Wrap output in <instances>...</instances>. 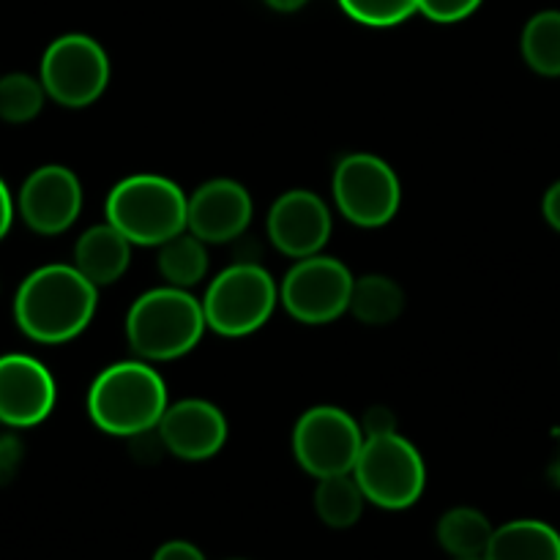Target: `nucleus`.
<instances>
[{"label": "nucleus", "mask_w": 560, "mask_h": 560, "mask_svg": "<svg viewBox=\"0 0 560 560\" xmlns=\"http://www.w3.org/2000/svg\"><path fill=\"white\" fill-rule=\"evenodd\" d=\"M98 288L74 266L52 262L22 279L14 295V320L38 345H63L80 337L96 315Z\"/></svg>", "instance_id": "nucleus-1"}, {"label": "nucleus", "mask_w": 560, "mask_h": 560, "mask_svg": "<svg viewBox=\"0 0 560 560\" xmlns=\"http://www.w3.org/2000/svg\"><path fill=\"white\" fill-rule=\"evenodd\" d=\"M167 386L151 361H118L98 372L88 392V416L102 432L135 438L156 430L167 410Z\"/></svg>", "instance_id": "nucleus-2"}, {"label": "nucleus", "mask_w": 560, "mask_h": 560, "mask_svg": "<svg viewBox=\"0 0 560 560\" xmlns=\"http://www.w3.org/2000/svg\"><path fill=\"white\" fill-rule=\"evenodd\" d=\"M206 328L202 301L173 284L142 293L126 315V339L142 361L180 359L197 348Z\"/></svg>", "instance_id": "nucleus-3"}, {"label": "nucleus", "mask_w": 560, "mask_h": 560, "mask_svg": "<svg viewBox=\"0 0 560 560\" xmlns=\"http://www.w3.org/2000/svg\"><path fill=\"white\" fill-rule=\"evenodd\" d=\"M189 197L164 175H129L107 195V222L118 228L131 244L162 246L186 230Z\"/></svg>", "instance_id": "nucleus-4"}, {"label": "nucleus", "mask_w": 560, "mask_h": 560, "mask_svg": "<svg viewBox=\"0 0 560 560\" xmlns=\"http://www.w3.org/2000/svg\"><path fill=\"white\" fill-rule=\"evenodd\" d=\"M279 304V288L257 262H235L217 273L202 299V312L219 337H249L271 320Z\"/></svg>", "instance_id": "nucleus-5"}, {"label": "nucleus", "mask_w": 560, "mask_h": 560, "mask_svg": "<svg viewBox=\"0 0 560 560\" xmlns=\"http://www.w3.org/2000/svg\"><path fill=\"white\" fill-rule=\"evenodd\" d=\"M366 501L386 512H402L421 498L427 487V465L419 448L399 432L364 438L353 468Z\"/></svg>", "instance_id": "nucleus-6"}, {"label": "nucleus", "mask_w": 560, "mask_h": 560, "mask_svg": "<svg viewBox=\"0 0 560 560\" xmlns=\"http://www.w3.org/2000/svg\"><path fill=\"white\" fill-rule=\"evenodd\" d=\"M38 80L55 104L82 109L107 91L109 58L96 38L85 33H66L44 49Z\"/></svg>", "instance_id": "nucleus-7"}, {"label": "nucleus", "mask_w": 560, "mask_h": 560, "mask_svg": "<svg viewBox=\"0 0 560 560\" xmlns=\"http://www.w3.org/2000/svg\"><path fill=\"white\" fill-rule=\"evenodd\" d=\"M334 202L355 228H383L402 202V186L392 164L372 153H348L334 170Z\"/></svg>", "instance_id": "nucleus-8"}, {"label": "nucleus", "mask_w": 560, "mask_h": 560, "mask_svg": "<svg viewBox=\"0 0 560 560\" xmlns=\"http://www.w3.org/2000/svg\"><path fill=\"white\" fill-rule=\"evenodd\" d=\"M353 273L337 257L312 255L295 260L284 273L279 301L293 320L304 326H326L350 312Z\"/></svg>", "instance_id": "nucleus-9"}, {"label": "nucleus", "mask_w": 560, "mask_h": 560, "mask_svg": "<svg viewBox=\"0 0 560 560\" xmlns=\"http://www.w3.org/2000/svg\"><path fill=\"white\" fill-rule=\"evenodd\" d=\"M361 446V424L342 408L317 405L295 421L293 457L315 479L353 474Z\"/></svg>", "instance_id": "nucleus-10"}, {"label": "nucleus", "mask_w": 560, "mask_h": 560, "mask_svg": "<svg viewBox=\"0 0 560 560\" xmlns=\"http://www.w3.org/2000/svg\"><path fill=\"white\" fill-rule=\"evenodd\" d=\"M20 217L33 233L60 235L77 222L82 211V184L74 170L63 164H44L33 170L16 197Z\"/></svg>", "instance_id": "nucleus-11"}, {"label": "nucleus", "mask_w": 560, "mask_h": 560, "mask_svg": "<svg viewBox=\"0 0 560 560\" xmlns=\"http://www.w3.org/2000/svg\"><path fill=\"white\" fill-rule=\"evenodd\" d=\"M58 388L47 366L25 353L0 355V424L36 427L52 413Z\"/></svg>", "instance_id": "nucleus-12"}, {"label": "nucleus", "mask_w": 560, "mask_h": 560, "mask_svg": "<svg viewBox=\"0 0 560 560\" xmlns=\"http://www.w3.org/2000/svg\"><path fill=\"white\" fill-rule=\"evenodd\" d=\"M268 238L293 260L320 255L331 238V211L310 189H290L268 211Z\"/></svg>", "instance_id": "nucleus-13"}, {"label": "nucleus", "mask_w": 560, "mask_h": 560, "mask_svg": "<svg viewBox=\"0 0 560 560\" xmlns=\"http://www.w3.org/2000/svg\"><path fill=\"white\" fill-rule=\"evenodd\" d=\"M156 430L164 448L186 463L217 457L228 441V419L208 399H180L167 405Z\"/></svg>", "instance_id": "nucleus-14"}, {"label": "nucleus", "mask_w": 560, "mask_h": 560, "mask_svg": "<svg viewBox=\"0 0 560 560\" xmlns=\"http://www.w3.org/2000/svg\"><path fill=\"white\" fill-rule=\"evenodd\" d=\"M252 197L238 180H206L186 208V230L206 244H228L246 233L252 222Z\"/></svg>", "instance_id": "nucleus-15"}, {"label": "nucleus", "mask_w": 560, "mask_h": 560, "mask_svg": "<svg viewBox=\"0 0 560 560\" xmlns=\"http://www.w3.org/2000/svg\"><path fill=\"white\" fill-rule=\"evenodd\" d=\"M131 262V241L109 222L93 224L74 244V268L96 288L115 284Z\"/></svg>", "instance_id": "nucleus-16"}, {"label": "nucleus", "mask_w": 560, "mask_h": 560, "mask_svg": "<svg viewBox=\"0 0 560 560\" xmlns=\"http://www.w3.org/2000/svg\"><path fill=\"white\" fill-rule=\"evenodd\" d=\"M485 560H560V534L541 520H512L495 528Z\"/></svg>", "instance_id": "nucleus-17"}, {"label": "nucleus", "mask_w": 560, "mask_h": 560, "mask_svg": "<svg viewBox=\"0 0 560 560\" xmlns=\"http://www.w3.org/2000/svg\"><path fill=\"white\" fill-rule=\"evenodd\" d=\"M492 528L490 520L470 506L448 509L441 520H438V545L448 552L452 558H485L487 547H490Z\"/></svg>", "instance_id": "nucleus-18"}, {"label": "nucleus", "mask_w": 560, "mask_h": 560, "mask_svg": "<svg viewBox=\"0 0 560 560\" xmlns=\"http://www.w3.org/2000/svg\"><path fill=\"white\" fill-rule=\"evenodd\" d=\"M366 495L359 487L353 474H339L317 479L315 490V512L323 525L334 530H348L364 514Z\"/></svg>", "instance_id": "nucleus-19"}, {"label": "nucleus", "mask_w": 560, "mask_h": 560, "mask_svg": "<svg viewBox=\"0 0 560 560\" xmlns=\"http://www.w3.org/2000/svg\"><path fill=\"white\" fill-rule=\"evenodd\" d=\"M405 293L392 277L370 273L353 282L350 295V315L364 326H388L402 315Z\"/></svg>", "instance_id": "nucleus-20"}, {"label": "nucleus", "mask_w": 560, "mask_h": 560, "mask_svg": "<svg viewBox=\"0 0 560 560\" xmlns=\"http://www.w3.org/2000/svg\"><path fill=\"white\" fill-rule=\"evenodd\" d=\"M159 273L173 288H195L208 273V252L206 241L197 238L195 233L184 230L175 238L164 241L159 246Z\"/></svg>", "instance_id": "nucleus-21"}, {"label": "nucleus", "mask_w": 560, "mask_h": 560, "mask_svg": "<svg viewBox=\"0 0 560 560\" xmlns=\"http://www.w3.org/2000/svg\"><path fill=\"white\" fill-rule=\"evenodd\" d=\"M523 58L536 74L560 77V11H539L523 27L520 38Z\"/></svg>", "instance_id": "nucleus-22"}, {"label": "nucleus", "mask_w": 560, "mask_h": 560, "mask_svg": "<svg viewBox=\"0 0 560 560\" xmlns=\"http://www.w3.org/2000/svg\"><path fill=\"white\" fill-rule=\"evenodd\" d=\"M44 98H47V91L36 77L22 74V71L0 77V120L5 124H31L42 113Z\"/></svg>", "instance_id": "nucleus-23"}, {"label": "nucleus", "mask_w": 560, "mask_h": 560, "mask_svg": "<svg viewBox=\"0 0 560 560\" xmlns=\"http://www.w3.org/2000/svg\"><path fill=\"white\" fill-rule=\"evenodd\" d=\"M345 14L366 27H394L419 11V0H339Z\"/></svg>", "instance_id": "nucleus-24"}, {"label": "nucleus", "mask_w": 560, "mask_h": 560, "mask_svg": "<svg viewBox=\"0 0 560 560\" xmlns=\"http://www.w3.org/2000/svg\"><path fill=\"white\" fill-rule=\"evenodd\" d=\"M481 3L485 0H419V14L441 25H452V22L468 20Z\"/></svg>", "instance_id": "nucleus-25"}, {"label": "nucleus", "mask_w": 560, "mask_h": 560, "mask_svg": "<svg viewBox=\"0 0 560 560\" xmlns=\"http://www.w3.org/2000/svg\"><path fill=\"white\" fill-rule=\"evenodd\" d=\"M25 459V446L16 435H0V487L11 485L16 479Z\"/></svg>", "instance_id": "nucleus-26"}, {"label": "nucleus", "mask_w": 560, "mask_h": 560, "mask_svg": "<svg viewBox=\"0 0 560 560\" xmlns=\"http://www.w3.org/2000/svg\"><path fill=\"white\" fill-rule=\"evenodd\" d=\"M359 424H361V432H364V438H381V435H392V432H397V419H394L392 410L383 408V405L366 408Z\"/></svg>", "instance_id": "nucleus-27"}, {"label": "nucleus", "mask_w": 560, "mask_h": 560, "mask_svg": "<svg viewBox=\"0 0 560 560\" xmlns=\"http://www.w3.org/2000/svg\"><path fill=\"white\" fill-rule=\"evenodd\" d=\"M153 560H206L200 547H195L191 541H164L156 552H153Z\"/></svg>", "instance_id": "nucleus-28"}, {"label": "nucleus", "mask_w": 560, "mask_h": 560, "mask_svg": "<svg viewBox=\"0 0 560 560\" xmlns=\"http://www.w3.org/2000/svg\"><path fill=\"white\" fill-rule=\"evenodd\" d=\"M541 213H545L547 224L560 233V180L545 191V200H541Z\"/></svg>", "instance_id": "nucleus-29"}, {"label": "nucleus", "mask_w": 560, "mask_h": 560, "mask_svg": "<svg viewBox=\"0 0 560 560\" xmlns=\"http://www.w3.org/2000/svg\"><path fill=\"white\" fill-rule=\"evenodd\" d=\"M11 222H14V197H11L9 186L0 178V241L9 235Z\"/></svg>", "instance_id": "nucleus-30"}, {"label": "nucleus", "mask_w": 560, "mask_h": 560, "mask_svg": "<svg viewBox=\"0 0 560 560\" xmlns=\"http://www.w3.org/2000/svg\"><path fill=\"white\" fill-rule=\"evenodd\" d=\"M306 3H310V0H266L268 9L279 11V14H293V11L304 9Z\"/></svg>", "instance_id": "nucleus-31"}, {"label": "nucleus", "mask_w": 560, "mask_h": 560, "mask_svg": "<svg viewBox=\"0 0 560 560\" xmlns=\"http://www.w3.org/2000/svg\"><path fill=\"white\" fill-rule=\"evenodd\" d=\"M452 560H485V558H452Z\"/></svg>", "instance_id": "nucleus-32"}]
</instances>
